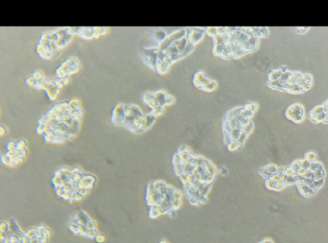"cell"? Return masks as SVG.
<instances>
[{
	"label": "cell",
	"instance_id": "cell-1",
	"mask_svg": "<svg viewBox=\"0 0 328 243\" xmlns=\"http://www.w3.org/2000/svg\"><path fill=\"white\" fill-rule=\"evenodd\" d=\"M172 168L182 188L183 196L194 207L205 206L218 177V168L211 160L182 145L172 157Z\"/></svg>",
	"mask_w": 328,
	"mask_h": 243
},
{
	"label": "cell",
	"instance_id": "cell-2",
	"mask_svg": "<svg viewBox=\"0 0 328 243\" xmlns=\"http://www.w3.org/2000/svg\"><path fill=\"white\" fill-rule=\"evenodd\" d=\"M84 110L74 98L54 104L38 120L36 132L50 145H64L80 133Z\"/></svg>",
	"mask_w": 328,
	"mask_h": 243
},
{
	"label": "cell",
	"instance_id": "cell-3",
	"mask_svg": "<svg viewBox=\"0 0 328 243\" xmlns=\"http://www.w3.org/2000/svg\"><path fill=\"white\" fill-rule=\"evenodd\" d=\"M51 184L57 197L71 204L85 199L95 188L97 177L80 167L62 166L54 171Z\"/></svg>",
	"mask_w": 328,
	"mask_h": 243
},
{
	"label": "cell",
	"instance_id": "cell-4",
	"mask_svg": "<svg viewBox=\"0 0 328 243\" xmlns=\"http://www.w3.org/2000/svg\"><path fill=\"white\" fill-rule=\"evenodd\" d=\"M182 192L174 186L160 179L150 181L145 192L149 219L155 220L163 215L171 217L182 207Z\"/></svg>",
	"mask_w": 328,
	"mask_h": 243
},
{
	"label": "cell",
	"instance_id": "cell-5",
	"mask_svg": "<svg viewBox=\"0 0 328 243\" xmlns=\"http://www.w3.org/2000/svg\"><path fill=\"white\" fill-rule=\"evenodd\" d=\"M73 35L71 27H62L46 31L39 37L36 52L44 60H51L72 41Z\"/></svg>",
	"mask_w": 328,
	"mask_h": 243
},
{
	"label": "cell",
	"instance_id": "cell-6",
	"mask_svg": "<svg viewBox=\"0 0 328 243\" xmlns=\"http://www.w3.org/2000/svg\"><path fill=\"white\" fill-rule=\"evenodd\" d=\"M67 227L73 236L89 240L95 241L97 236L101 234L98 230L97 222L82 209L77 210L72 214Z\"/></svg>",
	"mask_w": 328,
	"mask_h": 243
},
{
	"label": "cell",
	"instance_id": "cell-7",
	"mask_svg": "<svg viewBox=\"0 0 328 243\" xmlns=\"http://www.w3.org/2000/svg\"><path fill=\"white\" fill-rule=\"evenodd\" d=\"M29 155L28 142L23 138L9 140L5 150L0 155V163L4 167L14 169L23 163Z\"/></svg>",
	"mask_w": 328,
	"mask_h": 243
},
{
	"label": "cell",
	"instance_id": "cell-8",
	"mask_svg": "<svg viewBox=\"0 0 328 243\" xmlns=\"http://www.w3.org/2000/svg\"><path fill=\"white\" fill-rule=\"evenodd\" d=\"M69 82H70V78H68V77H66V78H59V77H56V76H52V77L45 76V78L39 82L36 90L45 92V94H46L47 98L50 101H55L57 100L62 88L66 84H68Z\"/></svg>",
	"mask_w": 328,
	"mask_h": 243
},
{
	"label": "cell",
	"instance_id": "cell-9",
	"mask_svg": "<svg viewBox=\"0 0 328 243\" xmlns=\"http://www.w3.org/2000/svg\"><path fill=\"white\" fill-rule=\"evenodd\" d=\"M80 68L81 63L79 59L75 56H71L67 58L56 68L55 76L59 77V78H66V77L70 78L72 75H75L80 71Z\"/></svg>",
	"mask_w": 328,
	"mask_h": 243
},
{
	"label": "cell",
	"instance_id": "cell-10",
	"mask_svg": "<svg viewBox=\"0 0 328 243\" xmlns=\"http://www.w3.org/2000/svg\"><path fill=\"white\" fill-rule=\"evenodd\" d=\"M74 36L84 39H94L105 36L109 29L106 27H71Z\"/></svg>",
	"mask_w": 328,
	"mask_h": 243
},
{
	"label": "cell",
	"instance_id": "cell-11",
	"mask_svg": "<svg viewBox=\"0 0 328 243\" xmlns=\"http://www.w3.org/2000/svg\"><path fill=\"white\" fill-rule=\"evenodd\" d=\"M144 116V113L140 107L136 104H124V119L122 121V125L124 128H128L131 125L134 123V121Z\"/></svg>",
	"mask_w": 328,
	"mask_h": 243
},
{
	"label": "cell",
	"instance_id": "cell-12",
	"mask_svg": "<svg viewBox=\"0 0 328 243\" xmlns=\"http://www.w3.org/2000/svg\"><path fill=\"white\" fill-rule=\"evenodd\" d=\"M158 48L155 47H142L140 51V57L143 62L153 70H156Z\"/></svg>",
	"mask_w": 328,
	"mask_h": 243
},
{
	"label": "cell",
	"instance_id": "cell-13",
	"mask_svg": "<svg viewBox=\"0 0 328 243\" xmlns=\"http://www.w3.org/2000/svg\"><path fill=\"white\" fill-rule=\"evenodd\" d=\"M286 116L290 120L296 122V123H301L305 117L304 108L301 104H293L290 107H288V109L286 110Z\"/></svg>",
	"mask_w": 328,
	"mask_h": 243
},
{
	"label": "cell",
	"instance_id": "cell-14",
	"mask_svg": "<svg viewBox=\"0 0 328 243\" xmlns=\"http://www.w3.org/2000/svg\"><path fill=\"white\" fill-rule=\"evenodd\" d=\"M206 28H187L186 29V38L188 40L193 44V45H198V44L206 36Z\"/></svg>",
	"mask_w": 328,
	"mask_h": 243
},
{
	"label": "cell",
	"instance_id": "cell-15",
	"mask_svg": "<svg viewBox=\"0 0 328 243\" xmlns=\"http://www.w3.org/2000/svg\"><path fill=\"white\" fill-rule=\"evenodd\" d=\"M44 78H45V74L43 73V71L41 69H36L35 71H33V73L31 75H29L26 78L25 83H26V85L37 89L39 82Z\"/></svg>",
	"mask_w": 328,
	"mask_h": 243
},
{
	"label": "cell",
	"instance_id": "cell-16",
	"mask_svg": "<svg viewBox=\"0 0 328 243\" xmlns=\"http://www.w3.org/2000/svg\"><path fill=\"white\" fill-rule=\"evenodd\" d=\"M123 119H124V104H118L112 109L111 118H110L111 123L117 126H121Z\"/></svg>",
	"mask_w": 328,
	"mask_h": 243
},
{
	"label": "cell",
	"instance_id": "cell-17",
	"mask_svg": "<svg viewBox=\"0 0 328 243\" xmlns=\"http://www.w3.org/2000/svg\"><path fill=\"white\" fill-rule=\"evenodd\" d=\"M142 101L143 103L148 106L151 111L152 110H155V109H157V108H165V107H162L159 105V104L157 103L156 99L154 95V91H146L143 93L142 95Z\"/></svg>",
	"mask_w": 328,
	"mask_h": 243
},
{
	"label": "cell",
	"instance_id": "cell-18",
	"mask_svg": "<svg viewBox=\"0 0 328 243\" xmlns=\"http://www.w3.org/2000/svg\"><path fill=\"white\" fill-rule=\"evenodd\" d=\"M212 81L211 78L207 77L203 71H197L193 77V83L194 85L198 88V89H201L203 86H206Z\"/></svg>",
	"mask_w": 328,
	"mask_h": 243
},
{
	"label": "cell",
	"instance_id": "cell-19",
	"mask_svg": "<svg viewBox=\"0 0 328 243\" xmlns=\"http://www.w3.org/2000/svg\"><path fill=\"white\" fill-rule=\"evenodd\" d=\"M266 187L267 189L270 190V191H282L284 189V186L278 185L276 181H274L273 179H268L266 180Z\"/></svg>",
	"mask_w": 328,
	"mask_h": 243
},
{
	"label": "cell",
	"instance_id": "cell-20",
	"mask_svg": "<svg viewBox=\"0 0 328 243\" xmlns=\"http://www.w3.org/2000/svg\"><path fill=\"white\" fill-rule=\"evenodd\" d=\"M298 188L299 190L301 192V193L304 195V196H311L313 195L316 192L313 191L311 188L308 186V185H304V184H298Z\"/></svg>",
	"mask_w": 328,
	"mask_h": 243
},
{
	"label": "cell",
	"instance_id": "cell-21",
	"mask_svg": "<svg viewBox=\"0 0 328 243\" xmlns=\"http://www.w3.org/2000/svg\"><path fill=\"white\" fill-rule=\"evenodd\" d=\"M217 88H218V82L212 79V81L208 84H206V86H203L201 90L206 91V92H213L216 90Z\"/></svg>",
	"mask_w": 328,
	"mask_h": 243
},
{
	"label": "cell",
	"instance_id": "cell-22",
	"mask_svg": "<svg viewBox=\"0 0 328 243\" xmlns=\"http://www.w3.org/2000/svg\"><path fill=\"white\" fill-rule=\"evenodd\" d=\"M282 73L280 71V69H276V70H271L269 74V82H275L278 81L280 79Z\"/></svg>",
	"mask_w": 328,
	"mask_h": 243
},
{
	"label": "cell",
	"instance_id": "cell-23",
	"mask_svg": "<svg viewBox=\"0 0 328 243\" xmlns=\"http://www.w3.org/2000/svg\"><path fill=\"white\" fill-rule=\"evenodd\" d=\"M287 91L292 92V93H300V92H303V88L297 83H293V84H290L287 86Z\"/></svg>",
	"mask_w": 328,
	"mask_h": 243
},
{
	"label": "cell",
	"instance_id": "cell-24",
	"mask_svg": "<svg viewBox=\"0 0 328 243\" xmlns=\"http://www.w3.org/2000/svg\"><path fill=\"white\" fill-rule=\"evenodd\" d=\"M323 170L322 165H321V163H319V162H316V161L312 162V163H311V166H310V168H309V170L312 171V172L318 171V170Z\"/></svg>",
	"mask_w": 328,
	"mask_h": 243
},
{
	"label": "cell",
	"instance_id": "cell-25",
	"mask_svg": "<svg viewBox=\"0 0 328 243\" xmlns=\"http://www.w3.org/2000/svg\"><path fill=\"white\" fill-rule=\"evenodd\" d=\"M267 171H269L270 174H275V173H277L278 172V167H276L275 165L274 164H270V165H267L265 166V167H263Z\"/></svg>",
	"mask_w": 328,
	"mask_h": 243
},
{
	"label": "cell",
	"instance_id": "cell-26",
	"mask_svg": "<svg viewBox=\"0 0 328 243\" xmlns=\"http://www.w3.org/2000/svg\"><path fill=\"white\" fill-rule=\"evenodd\" d=\"M244 108H246L247 110H251L252 112L255 113L258 110V104L256 103H247L244 105Z\"/></svg>",
	"mask_w": 328,
	"mask_h": 243
},
{
	"label": "cell",
	"instance_id": "cell-27",
	"mask_svg": "<svg viewBox=\"0 0 328 243\" xmlns=\"http://www.w3.org/2000/svg\"><path fill=\"white\" fill-rule=\"evenodd\" d=\"M292 73H293V72H290V71H288V72H286V73H283V74L281 75L280 79H279L278 81H279L281 83H287L288 80L290 79V77L292 76Z\"/></svg>",
	"mask_w": 328,
	"mask_h": 243
},
{
	"label": "cell",
	"instance_id": "cell-28",
	"mask_svg": "<svg viewBox=\"0 0 328 243\" xmlns=\"http://www.w3.org/2000/svg\"><path fill=\"white\" fill-rule=\"evenodd\" d=\"M241 115H242L244 118L252 119V118L253 117L254 113H253V112H252L251 110H247V109L244 108V106H243V109H242V111H241Z\"/></svg>",
	"mask_w": 328,
	"mask_h": 243
},
{
	"label": "cell",
	"instance_id": "cell-29",
	"mask_svg": "<svg viewBox=\"0 0 328 243\" xmlns=\"http://www.w3.org/2000/svg\"><path fill=\"white\" fill-rule=\"evenodd\" d=\"M293 171H295V173L301 168V160H296L295 162H293V164L291 165L290 167Z\"/></svg>",
	"mask_w": 328,
	"mask_h": 243
},
{
	"label": "cell",
	"instance_id": "cell-30",
	"mask_svg": "<svg viewBox=\"0 0 328 243\" xmlns=\"http://www.w3.org/2000/svg\"><path fill=\"white\" fill-rule=\"evenodd\" d=\"M323 111H324V105H318V106H316V107L312 110V111L310 112V114L318 115V114L323 112Z\"/></svg>",
	"mask_w": 328,
	"mask_h": 243
},
{
	"label": "cell",
	"instance_id": "cell-31",
	"mask_svg": "<svg viewBox=\"0 0 328 243\" xmlns=\"http://www.w3.org/2000/svg\"><path fill=\"white\" fill-rule=\"evenodd\" d=\"M8 230V221L7 220H3L0 222V233H6Z\"/></svg>",
	"mask_w": 328,
	"mask_h": 243
},
{
	"label": "cell",
	"instance_id": "cell-32",
	"mask_svg": "<svg viewBox=\"0 0 328 243\" xmlns=\"http://www.w3.org/2000/svg\"><path fill=\"white\" fill-rule=\"evenodd\" d=\"M305 159L309 160L311 163H312V162H315V161H316V154H315L314 152L310 151V152H308V153L305 154Z\"/></svg>",
	"mask_w": 328,
	"mask_h": 243
},
{
	"label": "cell",
	"instance_id": "cell-33",
	"mask_svg": "<svg viewBox=\"0 0 328 243\" xmlns=\"http://www.w3.org/2000/svg\"><path fill=\"white\" fill-rule=\"evenodd\" d=\"M269 35V30L268 28L265 27H260V34H259V38H265Z\"/></svg>",
	"mask_w": 328,
	"mask_h": 243
},
{
	"label": "cell",
	"instance_id": "cell-34",
	"mask_svg": "<svg viewBox=\"0 0 328 243\" xmlns=\"http://www.w3.org/2000/svg\"><path fill=\"white\" fill-rule=\"evenodd\" d=\"M310 166H311V162L309 160H306V159L301 160V168L302 169H305V170H308L309 168H310Z\"/></svg>",
	"mask_w": 328,
	"mask_h": 243
},
{
	"label": "cell",
	"instance_id": "cell-35",
	"mask_svg": "<svg viewBox=\"0 0 328 243\" xmlns=\"http://www.w3.org/2000/svg\"><path fill=\"white\" fill-rule=\"evenodd\" d=\"M228 173H229V170H228V169L225 168V167H220V168H218V174H219V175L225 176V175H228Z\"/></svg>",
	"mask_w": 328,
	"mask_h": 243
},
{
	"label": "cell",
	"instance_id": "cell-36",
	"mask_svg": "<svg viewBox=\"0 0 328 243\" xmlns=\"http://www.w3.org/2000/svg\"><path fill=\"white\" fill-rule=\"evenodd\" d=\"M303 79L306 82H313V77L310 74H303Z\"/></svg>",
	"mask_w": 328,
	"mask_h": 243
},
{
	"label": "cell",
	"instance_id": "cell-37",
	"mask_svg": "<svg viewBox=\"0 0 328 243\" xmlns=\"http://www.w3.org/2000/svg\"><path fill=\"white\" fill-rule=\"evenodd\" d=\"M106 240V237H105V236L103 235V234H100L98 236H97V238H96V242L97 243H103L104 241Z\"/></svg>",
	"mask_w": 328,
	"mask_h": 243
},
{
	"label": "cell",
	"instance_id": "cell-38",
	"mask_svg": "<svg viewBox=\"0 0 328 243\" xmlns=\"http://www.w3.org/2000/svg\"><path fill=\"white\" fill-rule=\"evenodd\" d=\"M284 174L288 175V176H292V175H295V171H293L291 168H285Z\"/></svg>",
	"mask_w": 328,
	"mask_h": 243
},
{
	"label": "cell",
	"instance_id": "cell-39",
	"mask_svg": "<svg viewBox=\"0 0 328 243\" xmlns=\"http://www.w3.org/2000/svg\"><path fill=\"white\" fill-rule=\"evenodd\" d=\"M306 171H307V170H305V169H302V168H300L295 174H297V175H300V176H304L305 175V173H306Z\"/></svg>",
	"mask_w": 328,
	"mask_h": 243
},
{
	"label": "cell",
	"instance_id": "cell-40",
	"mask_svg": "<svg viewBox=\"0 0 328 243\" xmlns=\"http://www.w3.org/2000/svg\"><path fill=\"white\" fill-rule=\"evenodd\" d=\"M311 87H312V83H311V82H305V83H304V85L302 86V88H303V91H307V90H309Z\"/></svg>",
	"mask_w": 328,
	"mask_h": 243
},
{
	"label": "cell",
	"instance_id": "cell-41",
	"mask_svg": "<svg viewBox=\"0 0 328 243\" xmlns=\"http://www.w3.org/2000/svg\"><path fill=\"white\" fill-rule=\"evenodd\" d=\"M6 132H7V128H6L4 126H1V125H0V137H1V136H4V135L6 134Z\"/></svg>",
	"mask_w": 328,
	"mask_h": 243
},
{
	"label": "cell",
	"instance_id": "cell-42",
	"mask_svg": "<svg viewBox=\"0 0 328 243\" xmlns=\"http://www.w3.org/2000/svg\"><path fill=\"white\" fill-rule=\"evenodd\" d=\"M158 243H169L167 240H165V239H163V240H160L159 242H158Z\"/></svg>",
	"mask_w": 328,
	"mask_h": 243
}]
</instances>
